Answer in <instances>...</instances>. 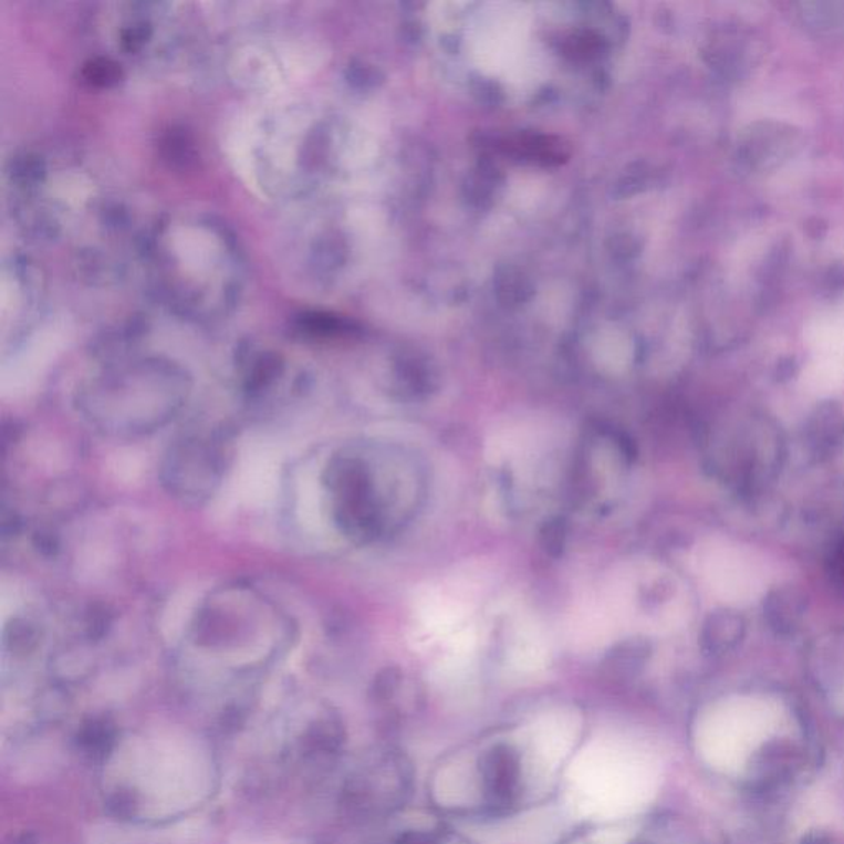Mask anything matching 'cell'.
Returning <instances> with one entry per match:
<instances>
[{
	"label": "cell",
	"mask_w": 844,
	"mask_h": 844,
	"mask_svg": "<svg viewBox=\"0 0 844 844\" xmlns=\"http://www.w3.org/2000/svg\"><path fill=\"white\" fill-rule=\"evenodd\" d=\"M3 198L17 230L40 247L62 248L83 279L121 282L140 268L150 225L126 191L79 150L30 146L3 167Z\"/></svg>",
	"instance_id": "obj_1"
},
{
	"label": "cell",
	"mask_w": 844,
	"mask_h": 844,
	"mask_svg": "<svg viewBox=\"0 0 844 844\" xmlns=\"http://www.w3.org/2000/svg\"><path fill=\"white\" fill-rule=\"evenodd\" d=\"M140 269L156 301L194 324L230 317L247 291L243 247L235 231L210 211L181 208L154 220Z\"/></svg>",
	"instance_id": "obj_2"
},
{
	"label": "cell",
	"mask_w": 844,
	"mask_h": 844,
	"mask_svg": "<svg viewBox=\"0 0 844 844\" xmlns=\"http://www.w3.org/2000/svg\"><path fill=\"white\" fill-rule=\"evenodd\" d=\"M194 40L195 19L181 3H106L91 20L94 56L87 80L111 85L131 72L170 69Z\"/></svg>",
	"instance_id": "obj_3"
},
{
	"label": "cell",
	"mask_w": 844,
	"mask_h": 844,
	"mask_svg": "<svg viewBox=\"0 0 844 844\" xmlns=\"http://www.w3.org/2000/svg\"><path fill=\"white\" fill-rule=\"evenodd\" d=\"M779 716L760 702L739 701L716 709L699 732L702 754L729 773L748 767L752 756L779 731Z\"/></svg>",
	"instance_id": "obj_4"
},
{
	"label": "cell",
	"mask_w": 844,
	"mask_h": 844,
	"mask_svg": "<svg viewBox=\"0 0 844 844\" xmlns=\"http://www.w3.org/2000/svg\"><path fill=\"white\" fill-rule=\"evenodd\" d=\"M45 301V275L27 256H10L2 265V331L23 335L35 324Z\"/></svg>",
	"instance_id": "obj_5"
},
{
	"label": "cell",
	"mask_w": 844,
	"mask_h": 844,
	"mask_svg": "<svg viewBox=\"0 0 844 844\" xmlns=\"http://www.w3.org/2000/svg\"><path fill=\"white\" fill-rule=\"evenodd\" d=\"M805 146L802 129L777 119H759L739 133L734 156L752 174L775 171L799 156Z\"/></svg>",
	"instance_id": "obj_6"
},
{
	"label": "cell",
	"mask_w": 844,
	"mask_h": 844,
	"mask_svg": "<svg viewBox=\"0 0 844 844\" xmlns=\"http://www.w3.org/2000/svg\"><path fill=\"white\" fill-rule=\"evenodd\" d=\"M483 782L490 802L506 806L513 802L520 783V759L507 746H499L486 756L482 765Z\"/></svg>",
	"instance_id": "obj_7"
},
{
	"label": "cell",
	"mask_w": 844,
	"mask_h": 844,
	"mask_svg": "<svg viewBox=\"0 0 844 844\" xmlns=\"http://www.w3.org/2000/svg\"><path fill=\"white\" fill-rule=\"evenodd\" d=\"M809 598L799 587H775L763 601V621L777 635H793L802 627Z\"/></svg>",
	"instance_id": "obj_8"
},
{
	"label": "cell",
	"mask_w": 844,
	"mask_h": 844,
	"mask_svg": "<svg viewBox=\"0 0 844 844\" xmlns=\"http://www.w3.org/2000/svg\"><path fill=\"white\" fill-rule=\"evenodd\" d=\"M805 439L816 459L832 456L844 440V411L835 402L823 403L810 416Z\"/></svg>",
	"instance_id": "obj_9"
},
{
	"label": "cell",
	"mask_w": 844,
	"mask_h": 844,
	"mask_svg": "<svg viewBox=\"0 0 844 844\" xmlns=\"http://www.w3.org/2000/svg\"><path fill=\"white\" fill-rule=\"evenodd\" d=\"M746 635V618L731 608L709 615L702 627V647L709 654H725L741 644Z\"/></svg>",
	"instance_id": "obj_10"
},
{
	"label": "cell",
	"mask_w": 844,
	"mask_h": 844,
	"mask_svg": "<svg viewBox=\"0 0 844 844\" xmlns=\"http://www.w3.org/2000/svg\"><path fill=\"white\" fill-rule=\"evenodd\" d=\"M799 9L803 25L819 35L844 33V3H802Z\"/></svg>",
	"instance_id": "obj_11"
},
{
	"label": "cell",
	"mask_w": 844,
	"mask_h": 844,
	"mask_svg": "<svg viewBox=\"0 0 844 844\" xmlns=\"http://www.w3.org/2000/svg\"><path fill=\"white\" fill-rule=\"evenodd\" d=\"M396 844H439V843H437L436 840L430 838L429 835H424V833L409 832V833H405V835H403L402 838H399L398 843Z\"/></svg>",
	"instance_id": "obj_12"
}]
</instances>
